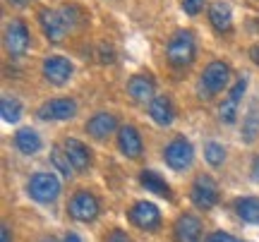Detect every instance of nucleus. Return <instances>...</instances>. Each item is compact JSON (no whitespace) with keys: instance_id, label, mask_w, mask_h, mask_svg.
<instances>
[{"instance_id":"nucleus-1","label":"nucleus","mask_w":259,"mask_h":242,"mask_svg":"<svg viewBox=\"0 0 259 242\" xmlns=\"http://www.w3.org/2000/svg\"><path fill=\"white\" fill-rule=\"evenodd\" d=\"M166 58L170 65L185 67L194 60V36L192 31H176L168 38L166 46Z\"/></svg>"},{"instance_id":"nucleus-2","label":"nucleus","mask_w":259,"mask_h":242,"mask_svg":"<svg viewBox=\"0 0 259 242\" xmlns=\"http://www.w3.org/2000/svg\"><path fill=\"white\" fill-rule=\"evenodd\" d=\"M29 195L41 204H51L60 195V180L53 173H36L29 180Z\"/></svg>"},{"instance_id":"nucleus-3","label":"nucleus","mask_w":259,"mask_h":242,"mask_svg":"<svg viewBox=\"0 0 259 242\" xmlns=\"http://www.w3.org/2000/svg\"><path fill=\"white\" fill-rule=\"evenodd\" d=\"M67 211H70V216H72L74 221L89 223V221H94V218L99 216V199H96L89 189H79V192L70 199Z\"/></svg>"},{"instance_id":"nucleus-4","label":"nucleus","mask_w":259,"mask_h":242,"mask_svg":"<svg viewBox=\"0 0 259 242\" xmlns=\"http://www.w3.org/2000/svg\"><path fill=\"white\" fill-rule=\"evenodd\" d=\"M192 159H194L192 144L187 139H183V137L173 139L166 149H163V161H166L173 170H185V168H190L192 166Z\"/></svg>"},{"instance_id":"nucleus-5","label":"nucleus","mask_w":259,"mask_h":242,"mask_svg":"<svg viewBox=\"0 0 259 242\" xmlns=\"http://www.w3.org/2000/svg\"><path fill=\"white\" fill-rule=\"evenodd\" d=\"M190 199H192L194 206L206 211V209H211L219 202V187L209 175H199L190 187Z\"/></svg>"},{"instance_id":"nucleus-6","label":"nucleus","mask_w":259,"mask_h":242,"mask_svg":"<svg viewBox=\"0 0 259 242\" xmlns=\"http://www.w3.org/2000/svg\"><path fill=\"white\" fill-rule=\"evenodd\" d=\"M130 221L137 228H142V230H156L161 225V211L151 202H137L130 209Z\"/></svg>"},{"instance_id":"nucleus-7","label":"nucleus","mask_w":259,"mask_h":242,"mask_svg":"<svg viewBox=\"0 0 259 242\" xmlns=\"http://www.w3.org/2000/svg\"><path fill=\"white\" fill-rule=\"evenodd\" d=\"M231 82V67L226 63H209L202 72V86L206 89V93H219L223 91V86Z\"/></svg>"},{"instance_id":"nucleus-8","label":"nucleus","mask_w":259,"mask_h":242,"mask_svg":"<svg viewBox=\"0 0 259 242\" xmlns=\"http://www.w3.org/2000/svg\"><path fill=\"white\" fill-rule=\"evenodd\" d=\"M77 113V103L72 99H51L36 111L41 120H70Z\"/></svg>"},{"instance_id":"nucleus-9","label":"nucleus","mask_w":259,"mask_h":242,"mask_svg":"<svg viewBox=\"0 0 259 242\" xmlns=\"http://www.w3.org/2000/svg\"><path fill=\"white\" fill-rule=\"evenodd\" d=\"M74 67L72 63L63 56H48L44 60V77H46L51 84H65L70 82V77H72Z\"/></svg>"},{"instance_id":"nucleus-10","label":"nucleus","mask_w":259,"mask_h":242,"mask_svg":"<svg viewBox=\"0 0 259 242\" xmlns=\"http://www.w3.org/2000/svg\"><path fill=\"white\" fill-rule=\"evenodd\" d=\"M245 89H247V79L242 77V79L235 82L231 93H228V96L223 99V103L219 106V115H221V120L226 122V125H233V122L238 120V106H240V99H242V93H245Z\"/></svg>"},{"instance_id":"nucleus-11","label":"nucleus","mask_w":259,"mask_h":242,"mask_svg":"<svg viewBox=\"0 0 259 242\" xmlns=\"http://www.w3.org/2000/svg\"><path fill=\"white\" fill-rule=\"evenodd\" d=\"M5 46H8L10 56H22L29 48V29L24 22L15 19L5 31Z\"/></svg>"},{"instance_id":"nucleus-12","label":"nucleus","mask_w":259,"mask_h":242,"mask_svg":"<svg viewBox=\"0 0 259 242\" xmlns=\"http://www.w3.org/2000/svg\"><path fill=\"white\" fill-rule=\"evenodd\" d=\"M38 22L41 29L51 41H63V36L67 34V24H65L60 10H41L38 12Z\"/></svg>"},{"instance_id":"nucleus-13","label":"nucleus","mask_w":259,"mask_h":242,"mask_svg":"<svg viewBox=\"0 0 259 242\" xmlns=\"http://www.w3.org/2000/svg\"><path fill=\"white\" fill-rule=\"evenodd\" d=\"M63 149H65V154H67V159H70L74 170H87V168L92 166V151H89V147H87L84 141L67 137V139L63 141Z\"/></svg>"},{"instance_id":"nucleus-14","label":"nucleus","mask_w":259,"mask_h":242,"mask_svg":"<svg viewBox=\"0 0 259 242\" xmlns=\"http://www.w3.org/2000/svg\"><path fill=\"white\" fill-rule=\"evenodd\" d=\"M178 242H197L202 237V221L192 214H183L173 225Z\"/></svg>"},{"instance_id":"nucleus-15","label":"nucleus","mask_w":259,"mask_h":242,"mask_svg":"<svg viewBox=\"0 0 259 242\" xmlns=\"http://www.w3.org/2000/svg\"><path fill=\"white\" fill-rule=\"evenodd\" d=\"M118 147H120V151L127 156V159H137V156H142L144 144H142V137H139L137 127H132V125L120 127V132H118Z\"/></svg>"},{"instance_id":"nucleus-16","label":"nucleus","mask_w":259,"mask_h":242,"mask_svg":"<svg viewBox=\"0 0 259 242\" xmlns=\"http://www.w3.org/2000/svg\"><path fill=\"white\" fill-rule=\"evenodd\" d=\"M154 79L149 75H135L127 82V93L135 99L137 103H151L154 101Z\"/></svg>"},{"instance_id":"nucleus-17","label":"nucleus","mask_w":259,"mask_h":242,"mask_svg":"<svg viewBox=\"0 0 259 242\" xmlns=\"http://www.w3.org/2000/svg\"><path fill=\"white\" fill-rule=\"evenodd\" d=\"M149 115L151 120L158 122V125H170L176 120V108H173V101L168 96H154V101L149 103Z\"/></svg>"},{"instance_id":"nucleus-18","label":"nucleus","mask_w":259,"mask_h":242,"mask_svg":"<svg viewBox=\"0 0 259 242\" xmlns=\"http://www.w3.org/2000/svg\"><path fill=\"white\" fill-rule=\"evenodd\" d=\"M115 127H118V120H115L113 113H96L92 120L87 122V132L94 139H106L108 134H113Z\"/></svg>"},{"instance_id":"nucleus-19","label":"nucleus","mask_w":259,"mask_h":242,"mask_svg":"<svg viewBox=\"0 0 259 242\" xmlns=\"http://www.w3.org/2000/svg\"><path fill=\"white\" fill-rule=\"evenodd\" d=\"M139 182H142V187L147 189V192H154V195H158V197H166V199H170V187H168V182L163 180V177L158 175L156 170H142L139 173Z\"/></svg>"},{"instance_id":"nucleus-20","label":"nucleus","mask_w":259,"mask_h":242,"mask_svg":"<svg viewBox=\"0 0 259 242\" xmlns=\"http://www.w3.org/2000/svg\"><path fill=\"white\" fill-rule=\"evenodd\" d=\"M15 147H17L22 154L34 156V154L41 149V137H38L36 130H31V127H22V130L15 134Z\"/></svg>"},{"instance_id":"nucleus-21","label":"nucleus","mask_w":259,"mask_h":242,"mask_svg":"<svg viewBox=\"0 0 259 242\" xmlns=\"http://www.w3.org/2000/svg\"><path fill=\"white\" fill-rule=\"evenodd\" d=\"M209 19H211L213 29L219 31H231L233 29V15H231V8L226 3H213L211 10H209Z\"/></svg>"},{"instance_id":"nucleus-22","label":"nucleus","mask_w":259,"mask_h":242,"mask_svg":"<svg viewBox=\"0 0 259 242\" xmlns=\"http://www.w3.org/2000/svg\"><path fill=\"white\" fill-rule=\"evenodd\" d=\"M235 211L245 223L259 225V197H242L235 202Z\"/></svg>"},{"instance_id":"nucleus-23","label":"nucleus","mask_w":259,"mask_h":242,"mask_svg":"<svg viewBox=\"0 0 259 242\" xmlns=\"http://www.w3.org/2000/svg\"><path fill=\"white\" fill-rule=\"evenodd\" d=\"M51 166L56 168L63 177L72 175V163H70V159H67L65 149H60V147H53V149H51Z\"/></svg>"},{"instance_id":"nucleus-24","label":"nucleus","mask_w":259,"mask_h":242,"mask_svg":"<svg viewBox=\"0 0 259 242\" xmlns=\"http://www.w3.org/2000/svg\"><path fill=\"white\" fill-rule=\"evenodd\" d=\"M259 134V113L257 108H252L247 115H245V120H242V139L247 141H254Z\"/></svg>"},{"instance_id":"nucleus-25","label":"nucleus","mask_w":259,"mask_h":242,"mask_svg":"<svg viewBox=\"0 0 259 242\" xmlns=\"http://www.w3.org/2000/svg\"><path fill=\"white\" fill-rule=\"evenodd\" d=\"M0 113H3V120L5 122H17L22 118V103L17 99H10L5 96L3 101H0Z\"/></svg>"},{"instance_id":"nucleus-26","label":"nucleus","mask_w":259,"mask_h":242,"mask_svg":"<svg viewBox=\"0 0 259 242\" xmlns=\"http://www.w3.org/2000/svg\"><path fill=\"white\" fill-rule=\"evenodd\" d=\"M204 159H206V163L213 168L223 166V161H226V149H223L219 141H209L206 147H204Z\"/></svg>"},{"instance_id":"nucleus-27","label":"nucleus","mask_w":259,"mask_h":242,"mask_svg":"<svg viewBox=\"0 0 259 242\" xmlns=\"http://www.w3.org/2000/svg\"><path fill=\"white\" fill-rule=\"evenodd\" d=\"M204 3H206V0H183V10H185L187 15H199L204 8Z\"/></svg>"},{"instance_id":"nucleus-28","label":"nucleus","mask_w":259,"mask_h":242,"mask_svg":"<svg viewBox=\"0 0 259 242\" xmlns=\"http://www.w3.org/2000/svg\"><path fill=\"white\" fill-rule=\"evenodd\" d=\"M206 242H240L238 237H233L231 233H223V230H216V233L209 235V240Z\"/></svg>"},{"instance_id":"nucleus-29","label":"nucleus","mask_w":259,"mask_h":242,"mask_svg":"<svg viewBox=\"0 0 259 242\" xmlns=\"http://www.w3.org/2000/svg\"><path fill=\"white\" fill-rule=\"evenodd\" d=\"M106 242H132V240H130V235L125 233V230H120V228H115V230H111V233H108Z\"/></svg>"},{"instance_id":"nucleus-30","label":"nucleus","mask_w":259,"mask_h":242,"mask_svg":"<svg viewBox=\"0 0 259 242\" xmlns=\"http://www.w3.org/2000/svg\"><path fill=\"white\" fill-rule=\"evenodd\" d=\"M250 173H252V180H254V182H259V156L252 161V170H250Z\"/></svg>"},{"instance_id":"nucleus-31","label":"nucleus","mask_w":259,"mask_h":242,"mask_svg":"<svg viewBox=\"0 0 259 242\" xmlns=\"http://www.w3.org/2000/svg\"><path fill=\"white\" fill-rule=\"evenodd\" d=\"M0 242H12V237H10V228H8V225H3V230H0Z\"/></svg>"},{"instance_id":"nucleus-32","label":"nucleus","mask_w":259,"mask_h":242,"mask_svg":"<svg viewBox=\"0 0 259 242\" xmlns=\"http://www.w3.org/2000/svg\"><path fill=\"white\" fill-rule=\"evenodd\" d=\"M250 58L259 65V43H257V46H252V48H250Z\"/></svg>"},{"instance_id":"nucleus-33","label":"nucleus","mask_w":259,"mask_h":242,"mask_svg":"<svg viewBox=\"0 0 259 242\" xmlns=\"http://www.w3.org/2000/svg\"><path fill=\"white\" fill-rule=\"evenodd\" d=\"M65 242H82V240H79V235L77 233H67L65 235Z\"/></svg>"},{"instance_id":"nucleus-34","label":"nucleus","mask_w":259,"mask_h":242,"mask_svg":"<svg viewBox=\"0 0 259 242\" xmlns=\"http://www.w3.org/2000/svg\"><path fill=\"white\" fill-rule=\"evenodd\" d=\"M41 242H53V240H41Z\"/></svg>"}]
</instances>
